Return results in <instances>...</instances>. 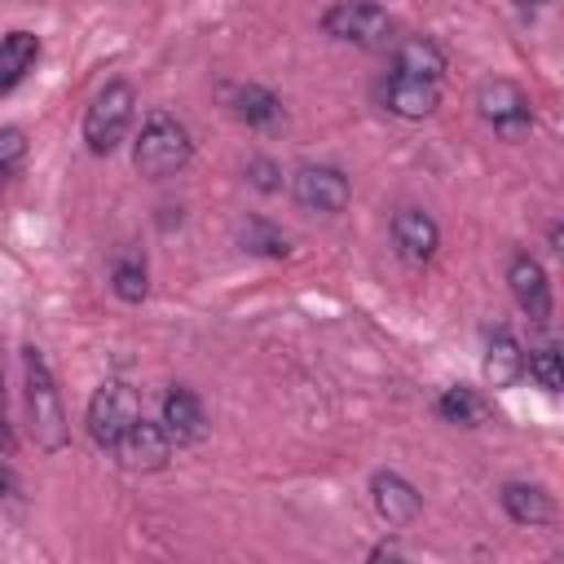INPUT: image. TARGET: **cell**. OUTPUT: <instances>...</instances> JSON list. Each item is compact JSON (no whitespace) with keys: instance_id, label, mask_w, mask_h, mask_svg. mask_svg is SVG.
<instances>
[{"instance_id":"1","label":"cell","mask_w":564,"mask_h":564,"mask_svg":"<svg viewBox=\"0 0 564 564\" xmlns=\"http://www.w3.org/2000/svg\"><path fill=\"white\" fill-rule=\"evenodd\" d=\"M22 388H26V423L31 436L44 454H57L70 445V423H66V405L57 392V379L44 361V352L35 344L22 348Z\"/></svg>"},{"instance_id":"2","label":"cell","mask_w":564,"mask_h":564,"mask_svg":"<svg viewBox=\"0 0 564 564\" xmlns=\"http://www.w3.org/2000/svg\"><path fill=\"white\" fill-rule=\"evenodd\" d=\"M194 154V141L185 132L181 119H172L167 110H154L137 141H132V167L145 176V181H163V176H176Z\"/></svg>"},{"instance_id":"3","label":"cell","mask_w":564,"mask_h":564,"mask_svg":"<svg viewBox=\"0 0 564 564\" xmlns=\"http://www.w3.org/2000/svg\"><path fill=\"white\" fill-rule=\"evenodd\" d=\"M132 115H137V93L128 79H110L84 110V145L88 154H110L119 150V141L128 137L132 128Z\"/></svg>"},{"instance_id":"4","label":"cell","mask_w":564,"mask_h":564,"mask_svg":"<svg viewBox=\"0 0 564 564\" xmlns=\"http://www.w3.org/2000/svg\"><path fill=\"white\" fill-rule=\"evenodd\" d=\"M322 31L344 44H357V48H392L397 44V26L379 0H335L322 13Z\"/></svg>"},{"instance_id":"5","label":"cell","mask_w":564,"mask_h":564,"mask_svg":"<svg viewBox=\"0 0 564 564\" xmlns=\"http://www.w3.org/2000/svg\"><path fill=\"white\" fill-rule=\"evenodd\" d=\"M137 419H141V397H137L128 383H119V379H106V383L93 392V401H88L84 427H88L93 445L110 454V449L119 445V436H123V432H128Z\"/></svg>"},{"instance_id":"6","label":"cell","mask_w":564,"mask_h":564,"mask_svg":"<svg viewBox=\"0 0 564 564\" xmlns=\"http://www.w3.org/2000/svg\"><path fill=\"white\" fill-rule=\"evenodd\" d=\"M476 110H480V119H485L498 137H507V141H520V137H529V128H533L529 93H524L520 84H511V79H485L480 93H476Z\"/></svg>"},{"instance_id":"7","label":"cell","mask_w":564,"mask_h":564,"mask_svg":"<svg viewBox=\"0 0 564 564\" xmlns=\"http://www.w3.org/2000/svg\"><path fill=\"white\" fill-rule=\"evenodd\" d=\"M291 198L304 207V212H317V216H339L352 198V185L339 167L330 163H300L291 172Z\"/></svg>"},{"instance_id":"8","label":"cell","mask_w":564,"mask_h":564,"mask_svg":"<svg viewBox=\"0 0 564 564\" xmlns=\"http://www.w3.org/2000/svg\"><path fill=\"white\" fill-rule=\"evenodd\" d=\"M507 286H511L516 308H520L533 326H551V282H546V269L538 264V256L516 251V256L507 260Z\"/></svg>"},{"instance_id":"9","label":"cell","mask_w":564,"mask_h":564,"mask_svg":"<svg viewBox=\"0 0 564 564\" xmlns=\"http://www.w3.org/2000/svg\"><path fill=\"white\" fill-rule=\"evenodd\" d=\"M128 471H163L167 458H172V436L163 432V423H150V419H137L119 445L110 449Z\"/></svg>"},{"instance_id":"10","label":"cell","mask_w":564,"mask_h":564,"mask_svg":"<svg viewBox=\"0 0 564 564\" xmlns=\"http://www.w3.org/2000/svg\"><path fill=\"white\" fill-rule=\"evenodd\" d=\"M370 507H375V516L388 529H405V524L419 520L423 498H419V489L401 471H375L370 476Z\"/></svg>"},{"instance_id":"11","label":"cell","mask_w":564,"mask_h":564,"mask_svg":"<svg viewBox=\"0 0 564 564\" xmlns=\"http://www.w3.org/2000/svg\"><path fill=\"white\" fill-rule=\"evenodd\" d=\"M392 247L410 269H423L441 247V229L423 207H401L392 216Z\"/></svg>"},{"instance_id":"12","label":"cell","mask_w":564,"mask_h":564,"mask_svg":"<svg viewBox=\"0 0 564 564\" xmlns=\"http://www.w3.org/2000/svg\"><path fill=\"white\" fill-rule=\"evenodd\" d=\"M159 423L172 436V445H198L207 436V410H203L198 392L185 383H172L163 392V419Z\"/></svg>"},{"instance_id":"13","label":"cell","mask_w":564,"mask_h":564,"mask_svg":"<svg viewBox=\"0 0 564 564\" xmlns=\"http://www.w3.org/2000/svg\"><path fill=\"white\" fill-rule=\"evenodd\" d=\"M383 106L401 119H427L441 106V79H414V75H397L388 70L383 88H379Z\"/></svg>"},{"instance_id":"14","label":"cell","mask_w":564,"mask_h":564,"mask_svg":"<svg viewBox=\"0 0 564 564\" xmlns=\"http://www.w3.org/2000/svg\"><path fill=\"white\" fill-rule=\"evenodd\" d=\"M520 375H524V348H520V339L507 326L489 330V339H485V383L489 388H511Z\"/></svg>"},{"instance_id":"15","label":"cell","mask_w":564,"mask_h":564,"mask_svg":"<svg viewBox=\"0 0 564 564\" xmlns=\"http://www.w3.org/2000/svg\"><path fill=\"white\" fill-rule=\"evenodd\" d=\"M502 511L516 520V524H546L551 516H555V502H551V494L542 489V485H529V480H507L502 485Z\"/></svg>"},{"instance_id":"16","label":"cell","mask_w":564,"mask_h":564,"mask_svg":"<svg viewBox=\"0 0 564 564\" xmlns=\"http://www.w3.org/2000/svg\"><path fill=\"white\" fill-rule=\"evenodd\" d=\"M35 62H40V35H31V31H9V35L0 40V97L13 93V88L31 75Z\"/></svg>"},{"instance_id":"17","label":"cell","mask_w":564,"mask_h":564,"mask_svg":"<svg viewBox=\"0 0 564 564\" xmlns=\"http://www.w3.org/2000/svg\"><path fill=\"white\" fill-rule=\"evenodd\" d=\"M392 70L414 75V79H441L445 75V53L427 35H410L392 44Z\"/></svg>"},{"instance_id":"18","label":"cell","mask_w":564,"mask_h":564,"mask_svg":"<svg viewBox=\"0 0 564 564\" xmlns=\"http://www.w3.org/2000/svg\"><path fill=\"white\" fill-rule=\"evenodd\" d=\"M229 110L247 123V128H278L282 123V101L260 88V84H238L229 88Z\"/></svg>"},{"instance_id":"19","label":"cell","mask_w":564,"mask_h":564,"mask_svg":"<svg viewBox=\"0 0 564 564\" xmlns=\"http://www.w3.org/2000/svg\"><path fill=\"white\" fill-rule=\"evenodd\" d=\"M436 414L445 419V423H458V427H480L485 419H489V401L476 392V388H445L441 397H436Z\"/></svg>"},{"instance_id":"20","label":"cell","mask_w":564,"mask_h":564,"mask_svg":"<svg viewBox=\"0 0 564 564\" xmlns=\"http://www.w3.org/2000/svg\"><path fill=\"white\" fill-rule=\"evenodd\" d=\"M238 238H242V251H251V256H273V260H282V256L291 251L286 234H282L278 225L260 220V216H251V220L238 229Z\"/></svg>"},{"instance_id":"21","label":"cell","mask_w":564,"mask_h":564,"mask_svg":"<svg viewBox=\"0 0 564 564\" xmlns=\"http://www.w3.org/2000/svg\"><path fill=\"white\" fill-rule=\"evenodd\" d=\"M110 286L123 304H141L145 291H150V273H145V260L141 256H123L115 260V273H110Z\"/></svg>"},{"instance_id":"22","label":"cell","mask_w":564,"mask_h":564,"mask_svg":"<svg viewBox=\"0 0 564 564\" xmlns=\"http://www.w3.org/2000/svg\"><path fill=\"white\" fill-rule=\"evenodd\" d=\"M524 370H529V379H533L542 392H560V388H564V361H560V348H555V344L533 348V352L524 357Z\"/></svg>"},{"instance_id":"23","label":"cell","mask_w":564,"mask_h":564,"mask_svg":"<svg viewBox=\"0 0 564 564\" xmlns=\"http://www.w3.org/2000/svg\"><path fill=\"white\" fill-rule=\"evenodd\" d=\"M26 159V132L22 128H0V176H13Z\"/></svg>"},{"instance_id":"24","label":"cell","mask_w":564,"mask_h":564,"mask_svg":"<svg viewBox=\"0 0 564 564\" xmlns=\"http://www.w3.org/2000/svg\"><path fill=\"white\" fill-rule=\"evenodd\" d=\"M247 181H251L256 189L273 194V189H282V167H278L273 159H251V163H247Z\"/></svg>"},{"instance_id":"25","label":"cell","mask_w":564,"mask_h":564,"mask_svg":"<svg viewBox=\"0 0 564 564\" xmlns=\"http://www.w3.org/2000/svg\"><path fill=\"white\" fill-rule=\"evenodd\" d=\"M13 449H18V436H13V423H9V410H4V357H0V454H13Z\"/></svg>"},{"instance_id":"26","label":"cell","mask_w":564,"mask_h":564,"mask_svg":"<svg viewBox=\"0 0 564 564\" xmlns=\"http://www.w3.org/2000/svg\"><path fill=\"white\" fill-rule=\"evenodd\" d=\"M405 551L397 546V542H379V546H370V560H401Z\"/></svg>"},{"instance_id":"27","label":"cell","mask_w":564,"mask_h":564,"mask_svg":"<svg viewBox=\"0 0 564 564\" xmlns=\"http://www.w3.org/2000/svg\"><path fill=\"white\" fill-rule=\"evenodd\" d=\"M546 242H551V251H560V220H551V229H546Z\"/></svg>"},{"instance_id":"28","label":"cell","mask_w":564,"mask_h":564,"mask_svg":"<svg viewBox=\"0 0 564 564\" xmlns=\"http://www.w3.org/2000/svg\"><path fill=\"white\" fill-rule=\"evenodd\" d=\"M511 4H551V0H511Z\"/></svg>"}]
</instances>
